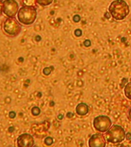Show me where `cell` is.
I'll use <instances>...</instances> for the list:
<instances>
[{"mask_svg":"<svg viewBox=\"0 0 131 147\" xmlns=\"http://www.w3.org/2000/svg\"><path fill=\"white\" fill-rule=\"evenodd\" d=\"M38 97H41V93H38Z\"/></svg>","mask_w":131,"mask_h":147,"instance_id":"f546056e","label":"cell"},{"mask_svg":"<svg viewBox=\"0 0 131 147\" xmlns=\"http://www.w3.org/2000/svg\"><path fill=\"white\" fill-rule=\"evenodd\" d=\"M104 16H105L106 18H110V16H109V15H108L107 13H105V15H104Z\"/></svg>","mask_w":131,"mask_h":147,"instance_id":"4316f807","label":"cell"},{"mask_svg":"<svg viewBox=\"0 0 131 147\" xmlns=\"http://www.w3.org/2000/svg\"><path fill=\"white\" fill-rule=\"evenodd\" d=\"M126 139L128 140H131V133H126Z\"/></svg>","mask_w":131,"mask_h":147,"instance_id":"ffe728a7","label":"cell"},{"mask_svg":"<svg viewBox=\"0 0 131 147\" xmlns=\"http://www.w3.org/2000/svg\"><path fill=\"white\" fill-rule=\"evenodd\" d=\"M18 61H20L21 62H22L23 61H24V59H23L22 57H19V58H18Z\"/></svg>","mask_w":131,"mask_h":147,"instance_id":"83f0119b","label":"cell"},{"mask_svg":"<svg viewBox=\"0 0 131 147\" xmlns=\"http://www.w3.org/2000/svg\"><path fill=\"white\" fill-rule=\"evenodd\" d=\"M63 118H64V116L62 114H58V116H57V119H60V120H61V119H63Z\"/></svg>","mask_w":131,"mask_h":147,"instance_id":"d4e9b609","label":"cell"},{"mask_svg":"<svg viewBox=\"0 0 131 147\" xmlns=\"http://www.w3.org/2000/svg\"><path fill=\"white\" fill-rule=\"evenodd\" d=\"M9 117L11 118V119H14L15 117H16V113L15 111H10L9 113Z\"/></svg>","mask_w":131,"mask_h":147,"instance_id":"e0dca14e","label":"cell"},{"mask_svg":"<svg viewBox=\"0 0 131 147\" xmlns=\"http://www.w3.org/2000/svg\"><path fill=\"white\" fill-rule=\"evenodd\" d=\"M84 45L85 47H90V46L91 45V42H90V40L87 39V40H85V41H84Z\"/></svg>","mask_w":131,"mask_h":147,"instance_id":"ac0fdd59","label":"cell"},{"mask_svg":"<svg viewBox=\"0 0 131 147\" xmlns=\"http://www.w3.org/2000/svg\"><path fill=\"white\" fill-rule=\"evenodd\" d=\"M37 9L35 7L31 5H24L21 7L17 13V18L21 24L24 25H32L36 20Z\"/></svg>","mask_w":131,"mask_h":147,"instance_id":"6da1fadb","label":"cell"},{"mask_svg":"<svg viewBox=\"0 0 131 147\" xmlns=\"http://www.w3.org/2000/svg\"><path fill=\"white\" fill-rule=\"evenodd\" d=\"M109 11L115 19L123 20L128 15L130 10L128 5L124 0H116L110 4Z\"/></svg>","mask_w":131,"mask_h":147,"instance_id":"7a4b0ae2","label":"cell"},{"mask_svg":"<svg viewBox=\"0 0 131 147\" xmlns=\"http://www.w3.org/2000/svg\"><path fill=\"white\" fill-rule=\"evenodd\" d=\"M105 139L110 143L117 144L123 142L126 139V133L122 126L113 125L106 132Z\"/></svg>","mask_w":131,"mask_h":147,"instance_id":"3957f363","label":"cell"},{"mask_svg":"<svg viewBox=\"0 0 131 147\" xmlns=\"http://www.w3.org/2000/svg\"><path fill=\"white\" fill-rule=\"evenodd\" d=\"M35 1L41 6H47V5H49L53 2V0H35Z\"/></svg>","mask_w":131,"mask_h":147,"instance_id":"8fae6325","label":"cell"},{"mask_svg":"<svg viewBox=\"0 0 131 147\" xmlns=\"http://www.w3.org/2000/svg\"><path fill=\"white\" fill-rule=\"evenodd\" d=\"M44 142H45V144L47 145V146H51L53 144V142H54V140L51 136H48V137H46L44 140Z\"/></svg>","mask_w":131,"mask_h":147,"instance_id":"5bb4252c","label":"cell"},{"mask_svg":"<svg viewBox=\"0 0 131 147\" xmlns=\"http://www.w3.org/2000/svg\"><path fill=\"white\" fill-rule=\"evenodd\" d=\"M54 70V67L51 66L48 67H45L43 69V74L45 75H49L51 74V72Z\"/></svg>","mask_w":131,"mask_h":147,"instance_id":"4fadbf2b","label":"cell"},{"mask_svg":"<svg viewBox=\"0 0 131 147\" xmlns=\"http://www.w3.org/2000/svg\"><path fill=\"white\" fill-rule=\"evenodd\" d=\"M105 136L101 133H96L92 135L88 140V146L89 147H106Z\"/></svg>","mask_w":131,"mask_h":147,"instance_id":"ba28073f","label":"cell"},{"mask_svg":"<svg viewBox=\"0 0 131 147\" xmlns=\"http://www.w3.org/2000/svg\"><path fill=\"white\" fill-rule=\"evenodd\" d=\"M126 82H127V79H126V78H124V79H123V82H122L121 84V87H124V83L126 84Z\"/></svg>","mask_w":131,"mask_h":147,"instance_id":"603a6c76","label":"cell"},{"mask_svg":"<svg viewBox=\"0 0 131 147\" xmlns=\"http://www.w3.org/2000/svg\"><path fill=\"white\" fill-rule=\"evenodd\" d=\"M14 130H15V127L14 126H10L9 128V133H12V132H14Z\"/></svg>","mask_w":131,"mask_h":147,"instance_id":"44dd1931","label":"cell"},{"mask_svg":"<svg viewBox=\"0 0 131 147\" xmlns=\"http://www.w3.org/2000/svg\"><path fill=\"white\" fill-rule=\"evenodd\" d=\"M55 105V103H54V101H51L50 103V106L51 107H53V106Z\"/></svg>","mask_w":131,"mask_h":147,"instance_id":"484cf974","label":"cell"},{"mask_svg":"<svg viewBox=\"0 0 131 147\" xmlns=\"http://www.w3.org/2000/svg\"><path fill=\"white\" fill-rule=\"evenodd\" d=\"M73 116H74V113L72 112H68V113H67L66 117H68V118H71V117H73Z\"/></svg>","mask_w":131,"mask_h":147,"instance_id":"d6986e66","label":"cell"},{"mask_svg":"<svg viewBox=\"0 0 131 147\" xmlns=\"http://www.w3.org/2000/svg\"><path fill=\"white\" fill-rule=\"evenodd\" d=\"M126 41V38H122V41Z\"/></svg>","mask_w":131,"mask_h":147,"instance_id":"4dcf8cb0","label":"cell"},{"mask_svg":"<svg viewBox=\"0 0 131 147\" xmlns=\"http://www.w3.org/2000/svg\"><path fill=\"white\" fill-rule=\"evenodd\" d=\"M74 34H75V36L77 37H80L82 35V31L80 29H76L74 31Z\"/></svg>","mask_w":131,"mask_h":147,"instance_id":"9a60e30c","label":"cell"},{"mask_svg":"<svg viewBox=\"0 0 131 147\" xmlns=\"http://www.w3.org/2000/svg\"><path fill=\"white\" fill-rule=\"evenodd\" d=\"M124 94L127 98L131 100V82L126 84L124 87Z\"/></svg>","mask_w":131,"mask_h":147,"instance_id":"30bf717a","label":"cell"},{"mask_svg":"<svg viewBox=\"0 0 131 147\" xmlns=\"http://www.w3.org/2000/svg\"><path fill=\"white\" fill-rule=\"evenodd\" d=\"M93 126L94 128L100 133H106L112 126V122L107 116L101 115L94 118Z\"/></svg>","mask_w":131,"mask_h":147,"instance_id":"5b68a950","label":"cell"},{"mask_svg":"<svg viewBox=\"0 0 131 147\" xmlns=\"http://www.w3.org/2000/svg\"><path fill=\"white\" fill-rule=\"evenodd\" d=\"M19 5L16 0H5L2 4V12L8 18H15L19 10Z\"/></svg>","mask_w":131,"mask_h":147,"instance_id":"8992f818","label":"cell"},{"mask_svg":"<svg viewBox=\"0 0 131 147\" xmlns=\"http://www.w3.org/2000/svg\"><path fill=\"white\" fill-rule=\"evenodd\" d=\"M31 113H32V114L33 115V116H35V117H37V116H38L40 113H41V110H40V108L38 107H33L32 108V110H31Z\"/></svg>","mask_w":131,"mask_h":147,"instance_id":"7c38bea8","label":"cell"},{"mask_svg":"<svg viewBox=\"0 0 131 147\" xmlns=\"http://www.w3.org/2000/svg\"><path fill=\"white\" fill-rule=\"evenodd\" d=\"M33 147H38V146H33Z\"/></svg>","mask_w":131,"mask_h":147,"instance_id":"1f68e13d","label":"cell"},{"mask_svg":"<svg viewBox=\"0 0 131 147\" xmlns=\"http://www.w3.org/2000/svg\"><path fill=\"white\" fill-rule=\"evenodd\" d=\"M2 4H3V2L0 0V15L2 12Z\"/></svg>","mask_w":131,"mask_h":147,"instance_id":"7402d4cb","label":"cell"},{"mask_svg":"<svg viewBox=\"0 0 131 147\" xmlns=\"http://www.w3.org/2000/svg\"><path fill=\"white\" fill-rule=\"evenodd\" d=\"M41 40V38L40 35H37L36 37H35V41H40Z\"/></svg>","mask_w":131,"mask_h":147,"instance_id":"cb8c5ba5","label":"cell"},{"mask_svg":"<svg viewBox=\"0 0 131 147\" xmlns=\"http://www.w3.org/2000/svg\"><path fill=\"white\" fill-rule=\"evenodd\" d=\"M73 20L74 22H79L80 21V16H78V15H75V16L73 17Z\"/></svg>","mask_w":131,"mask_h":147,"instance_id":"2e32d148","label":"cell"},{"mask_svg":"<svg viewBox=\"0 0 131 147\" xmlns=\"http://www.w3.org/2000/svg\"><path fill=\"white\" fill-rule=\"evenodd\" d=\"M16 145L17 147H33L34 146V140L29 133H22L17 138Z\"/></svg>","mask_w":131,"mask_h":147,"instance_id":"52a82bcc","label":"cell"},{"mask_svg":"<svg viewBox=\"0 0 131 147\" xmlns=\"http://www.w3.org/2000/svg\"><path fill=\"white\" fill-rule=\"evenodd\" d=\"M3 28L5 32L9 36L16 37L21 32L22 25L18 19L15 18H8L5 21Z\"/></svg>","mask_w":131,"mask_h":147,"instance_id":"277c9868","label":"cell"},{"mask_svg":"<svg viewBox=\"0 0 131 147\" xmlns=\"http://www.w3.org/2000/svg\"><path fill=\"white\" fill-rule=\"evenodd\" d=\"M129 116H130V118L131 119V108L130 110V112H129Z\"/></svg>","mask_w":131,"mask_h":147,"instance_id":"f1b7e54d","label":"cell"},{"mask_svg":"<svg viewBox=\"0 0 131 147\" xmlns=\"http://www.w3.org/2000/svg\"><path fill=\"white\" fill-rule=\"evenodd\" d=\"M88 112H89V107L86 103H80L76 107V113L79 116H84Z\"/></svg>","mask_w":131,"mask_h":147,"instance_id":"9c48e42d","label":"cell"}]
</instances>
